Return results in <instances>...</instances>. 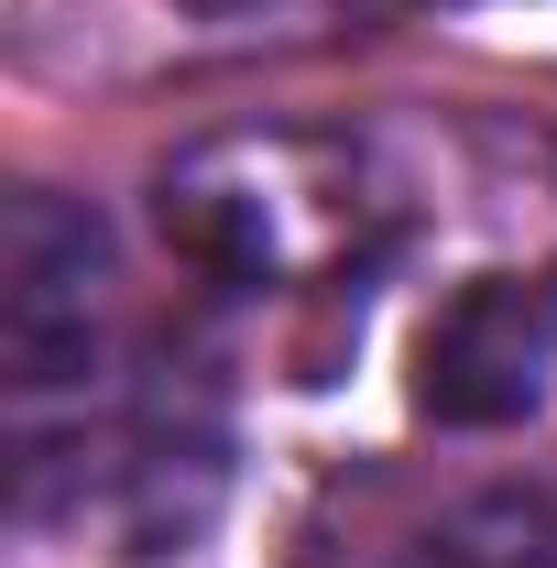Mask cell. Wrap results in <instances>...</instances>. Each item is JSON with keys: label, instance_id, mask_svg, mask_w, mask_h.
<instances>
[{"label": "cell", "instance_id": "1", "mask_svg": "<svg viewBox=\"0 0 557 568\" xmlns=\"http://www.w3.org/2000/svg\"><path fill=\"white\" fill-rule=\"evenodd\" d=\"M164 241L219 284H340L394 241V186L340 132H230L164 175Z\"/></svg>", "mask_w": 557, "mask_h": 568}, {"label": "cell", "instance_id": "2", "mask_svg": "<svg viewBox=\"0 0 557 568\" xmlns=\"http://www.w3.org/2000/svg\"><path fill=\"white\" fill-rule=\"evenodd\" d=\"M0 351L22 416L110 372V230L55 186H22L0 219Z\"/></svg>", "mask_w": 557, "mask_h": 568}, {"label": "cell", "instance_id": "3", "mask_svg": "<svg viewBox=\"0 0 557 568\" xmlns=\"http://www.w3.org/2000/svg\"><path fill=\"white\" fill-rule=\"evenodd\" d=\"M557 372V274L459 284L416 339V416L437 426H514L547 405Z\"/></svg>", "mask_w": 557, "mask_h": 568}, {"label": "cell", "instance_id": "4", "mask_svg": "<svg viewBox=\"0 0 557 568\" xmlns=\"http://www.w3.org/2000/svg\"><path fill=\"white\" fill-rule=\"evenodd\" d=\"M209 514H219V426L142 405V416H110L77 437V525L110 536L121 558L164 547V536H198Z\"/></svg>", "mask_w": 557, "mask_h": 568}, {"label": "cell", "instance_id": "5", "mask_svg": "<svg viewBox=\"0 0 557 568\" xmlns=\"http://www.w3.org/2000/svg\"><path fill=\"white\" fill-rule=\"evenodd\" d=\"M198 11H219V22H230V11H252V0H198Z\"/></svg>", "mask_w": 557, "mask_h": 568}]
</instances>
